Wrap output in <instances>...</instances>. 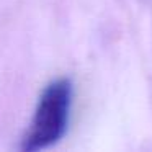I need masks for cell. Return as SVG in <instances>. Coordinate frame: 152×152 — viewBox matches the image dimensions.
I'll return each mask as SVG.
<instances>
[{
    "instance_id": "1",
    "label": "cell",
    "mask_w": 152,
    "mask_h": 152,
    "mask_svg": "<svg viewBox=\"0 0 152 152\" xmlns=\"http://www.w3.org/2000/svg\"><path fill=\"white\" fill-rule=\"evenodd\" d=\"M70 106L72 82L69 79L51 82L39 96L30 129L21 139V151L36 152L59 142L69 126Z\"/></svg>"
}]
</instances>
